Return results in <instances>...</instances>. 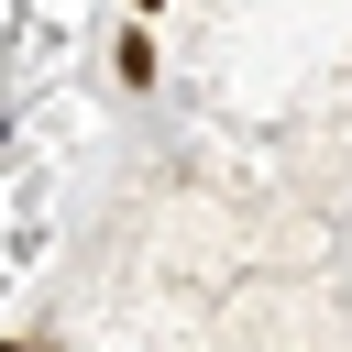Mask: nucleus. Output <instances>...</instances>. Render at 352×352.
I'll return each instance as SVG.
<instances>
[{"mask_svg":"<svg viewBox=\"0 0 352 352\" xmlns=\"http://www.w3.org/2000/svg\"><path fill=\"white\" fill-rule=\"evenodd\" d=\"M143 11H154V0H143Z\"/></svg>","mask_w":352,"mask_h":352,"instance_id":"obj_1","label":"nucleus"}]
</instances>
